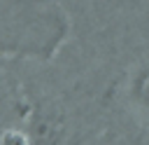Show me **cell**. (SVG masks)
<instances>
[{
    "instance_id": "obj_1",
    "label": "cell",
    "mask_w": 149,
    "mask_h": 145,
    "mask_svg": "<svg viewBox=\"0 0 149 145\" xmlns=\"http://www.w3.org/2000/svg\"><path fill=\"white\" fill-rule=\"evenodd\" d=\"M133 96L149 108V68H144L142 72H137V77L133 80Z\"/></svg>"
},
{
    "instance_id": "obj_2",
    "label": "cell",
    "mask_w": 149,
    "mask_h": 145,
    "mask_svg": "<svg viewBox=\"0 0 149 145\" xmlns=\"http://www.w3.org/2000/svg\"><path fill=\"white\" fill-rule=\"evenodd\" d=\"M2 145H23V138L19 136V133H14V131H9L5 138H2Z\"/></svg>"
}]
</instances>
